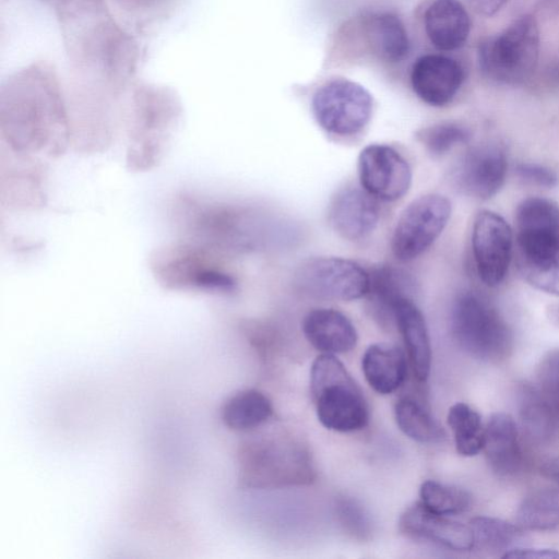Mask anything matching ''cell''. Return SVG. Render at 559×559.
Masks as SVG:
<instances>
[{
	"instance_id": "1",
	"label": "cell",
	"mask_w": 559,
	"mask_h": 559,
	"mask_svg": "<svg viewBox=\"0 0 559 559\" xmlns=\"http://www.w3.org/2000/svg\"><path fill=\"white\" fill-rule=\"evenodd\" d=\"M1 130L10 150L22 158L38 152L60 156L71 141L56 86L32 73L17 78L2 94Z\"/></svg>"
},
{
	"instance_id": "2",
	"label": "cell",
	"mask_w": 559,
	"mask_h": 559,
	"mask_svg": "<svg viewBox=\"0 0 559 559\" xmlns=\"http://www.w3.org/2000/svg\"><path fill=\"white\" fill-rule=\"evenodd\" d=\"M238 465L240 481L253 488L305 485L316 477L307 445L286 432L246 441L239 449Z\"/></svg>"
},
{
	"instance_id": "3",
	"label": "cell",
	"mask_w": 559,
	"mask_h": 559,
	"mask_svg": "<svg viewBox=\"0 0 559 559\" xmlns=\"http://www.w3.org/2000/svg\"><path fill=\"white\" fill-rule=\"evenodd\" d=\"M310 390L318 419L326 429L353 432L368 424L366 399L334 355L321 354L314 359L310 370Z\"/></svg>"
},
{
	"instance_id": "4",
	"label": "cell",
	"mask_w": 559,
	"mask_h": 559,
	"mask_svg": "<svg viewBox=\"0 0 559 559\" xmlns=\"http://www.w3.org/2000/svg\"><path fill=\"white\" fill-rule=\"evenodd\" d=\"M450 328L459 347L476 359L498 361L511 350L512 334L506 321L491 302L473 292L454 299Z\"/></svg>"
},
{
	"instance_id": "5",
	"label": "cell",
	"mask_w": 559,
	"mask_h": 559,
	"mask_svg": "<svg viewBox=\"0 0 559 559\" xmlns=\"http://www.w3.org/2000/svg\"><path fill=\"white\" fill-rule=\"evenodd\" d=\"M538 56V25L530 14L518 17L478 47L481 72L504 84H519L528 79L537 66Z\"/></svg>"
},
{
	"instance_id": "6",
	"label": "cell",
	"mask_w": 559,
	"mask_h": 559,
	"mask_svg": "<svg viewBox=\"0 0 559 559\" xmlns=\"http://www.w3.org/2000/svg\"><path fill=\"white\" fill-rule=\"evenodd\" d=\"M451 216V202L429 193L413 200L401 213L391 238L393 255L402 262L423 254L438 239Z\"/></svg>"
},
{
	"instance_id": "7",
	"label": "cell",
	"mask_w": 559,
	"mask_h": 559,
	"mask_svg": "<svg viewBox=\"0 0 559 559\" xmlns=\"http://www.w3.org/2000/svg\"><path fill=\"white\" fill-rule=\"evenodd\" d=\"M312 111L324 131L337 136H350L368 124L372 114V97L361 85L336 79L316 91Z\"/></svg>"
},
{
	"instance_id": "8",
	"label": "cell",
	"mask_w": 559,
	"mask_h": 559,
	"mask_svg": "<svg viewBox=\"0 0 559 559\" xmlns=\"http://www.w3.org/2000/svg\"><path fill=\"white\" fill-rule=\"evenodd\" d=\"M294 283L304 294L314 298L350 301L367 295L369 273L345 258L318 257L297 267Z\"/></svg>"
},
{
	"instance_id": "9",
	"label": "cell",
	"mask_w": 559,
	"mask_h": 559,
	"mask_svg": "<svg viewBox=\"0 0 559 559\" xmlns=\"http://www.w3.org/2000/svg\"><path fill=\"white\" fill-rule=\"evenodd\" d=\"M357 169L360 187L377 200L396 201L412 185L408 162L388 144L365 146L359 153Z\"/></svg>"
},
{
	"instance_id": "10",
	"label": "cell",
	"mask_w": 559,
	"mask_h": 559,
	"mask_svg": "<svg viewBox=\"0 0 559 559\" xmlns=\"http://www.w3.org/2000/svg\"><path fill=\"white\" fill-rule=\"evenodd\" d=\"M513 235L499 214L483 210L474 221L472 249L479 278L487 286H498L506 277L512 255Z\"/></svg>"
},
{
	"instance_id": "11",
	"label": "cell",
	"mask_w": 559,
	"mask_h": 559,
	"mask_svg": "<svg viewBox=\"0 0 559 559\" xmlns=\"http://www.w3.org/2000/svg\"><path fill=\"white\" fill-rule=\"evenodd\" d=\"M507 174L503 150L492 143L469 148L454 168V180L466 194L487 200L502 187Z\"/></svg>"
},
{
	"instance_id": "12",
	"label": "cell",
	"mask_w": 559,
	"mask_h": 559,
	"mask_svg": "<svg viewBox=\"0 0 559 559\" xmlns=\"http://www.w3.org/2000/svg\"><path fill=\"white\" fill-rule=\"evenodd\" d=\"M516 247L524 280L539 290L559 295V236L518 231Z\"/></svg>"
},
{
	"instance_id": "13",
	"label": "cell",
	"mask_w": 559,
	"mask_h": 559,
	"mask_svg": "<svg viewBox=\"0 0 559 559\" xmlns=\"http://www.w3.org/2000/svg\"><path fill=\"white\" fill-rule=\"evenodd\" d=\"M379 218L377 199L362 188H341L329 203V224L337 235L347 240L358 241L370 236Z\"/></svg>"
},
{
	"instance_id": "14",
	"label": "cell",
	"mask_w": 559,
	"mask_h": 559,
	"mask_svg": "<svg viewBox=\"0 0 559 559\" xmlns=\"http://www.w3.org/2000/svg\"><path fill=\"white\" fill-rule=\"evenodd\" d=\"M399 530L409 538L430 542L455 551H468L474 548L469 525L433 513L420 501L402 513Z\"/></svg>"
},
{
	"instance_id": "15",
	"label": "cell",
	"mask_w": 559,
	"mask_h": 559,
	"mask_svg": "<svg viewBox=\"0 0 559 559\" xmlns=\"http://www.w3.org/2000/svg\"><path fill=\"white\" fill-rule=\"evenodd\" d=\"M464 80L461 64L443 55H425L416 60L411 72V84L424 103L442 107L457 94Z\"/></svg>"
},
{
	"instance_id": "16",
	"label": "cell",
	"mask_w": 559,
	"mask_h": 559,
	"mask_svg": "<svg viewBox=\"0 0 559 559\" xmlns=\"http://www.w3.org/2000/svg\"><path fill=\"white\" fill-rule=\"evenodd\" d=\"M359 40L366 50L386 62H400L409 52V40L402 21L389 12L370 13L358 24Z\"/></svg>"
},
{
	"instance_id": "17",
	"label": "cell",
	"mask_w": 559,
	"mask_h": 559,
	"mask_svg": "<svg viewBox=\"0 0 559 559\" xmlns=\"http://www.w3.org/2000/svg\"><path fill=\"white\" fill-rule=\"evenodd\" d=\"M307 341L322 354H344L357 343V331L353 322L341 311L317 308L309 311L302 321Z\"/></svg>"
},
{
	"instance_id": "18",
	"label": "cell",
	"mask_w": 559,
	"mask_h": 559,
	"mask_svg": "<svg viewBox=\"0 0 559 559\" xmlns=\"http://www.w3.org/2000/svg\"><path fill=\"white\" fill-rule=\"evenodd\" d=\"M426 34L439 50L461 48L471 31L469 15L459 0H433L424 14Z\"/></svg>"
},
{
	"instance_id": "19",
	"label": "cell",
	"mask_w": 559,
	"mask_h": 559,
	"mask_svg": "<svg viewBox=\"0 0 559 559\" xmlns=\"http://www.w3.org/2000/svg\"><path fill=\"white\" fill-rule=\"evenodd\" d=\"M394 323L403 337L415 378L425 382L430 372L431 346L425 318L412 298L394 308Z\"/></svg>"
},
{
	"instance_id": "20",
	"label": "cell",
	"mask_w": 559,
	"mask_h": 559,
	"mask_svg": "<svg viewBox=\"0 0 559 559\" xmlns=\"http://www.w3.org/2000/svg\"><path fill=\"white\" fill-rule=\"evenodd\" d=\"M490 467L499 475L515 474L522 464L518 428L506 413H495L485 427L484 448Z\"/></svg>"
},
{
	"instance_id": "21",
	"label": "cell",
	"mask_w": 559,
	"mask_h": 559,
	"mask_svg": "<svg viewBox=\"0 0 559 559\" xmlns=\"http://www.w3.org/2000/svg\"><path fill=\"white\" fill-rule=\"evenodd\" d=\"M369 273L367 293L371 310L382 323H394V308L405 298H412L414 289L412 277L404 271L391 265H380Z\"/></svg>"
},
{
	"instance_id": "22",
	"label": "cell",
	"mask_w": 559,
	"mask_h": 559,
	"mask_svg": "<svg viewBox=\"0 0 559 559\" xmlns=\"http://www.w3.org/2000/svg\"><path fill=\"white\" fill-rule=\"evenodd\" d=\"M361 367L368 384L380 394H390L397 390L407 373L405 354L388 343L370 345L362 356Z\"/></svg>"
},
{
	"instance_id": "23",
	"label": "cell",
	"mask_w": 559,
	"mask_h": 559,
	"mask_svg": "<svg viewBox=\"0 0 559 559\" xmlns=\"http://www.w3.org/2000/svg\"><path fill=\"white\" fill-rule=\"evenodd\" d=\"M270 400L262 392L242 390L226 400L222 406V420L236 431H248L263 425L272 415Z\"/></svg>"
},
{
	"instance_id": "24",
	"label": "cell",
	"mask_w": 559,
	"mask_h": 559,
	"mask_svg": "<svg viewBox=\"0 0 559 559\" xmlns=\"http://www.w3.org/2000/svg\"><path fill=\"white\" fill-rule=\"evenodd\" d=\"M522 530L551 531L559 527V488H543L530 493L516 511Z\"/></svg>"
},
{
	"instance_id": "25",
	"label": "cell",
	"mask_w": 559,
	"mask_h": 559,
	"mask_svg": "<svg viewBox=\"0 0 559 559\" xmlns=\"http://www.w3.org/2000/svg\"><path fill=\"white\" fill-rule=\"evenodd\" d=\"M394 416L401 431L417 442L432 443L444 437L442 427L430 412L412 397H402L396 402Z\"/></svg>"
},
{
	"instance_id": "26",
	"label": "cell",
	"mask_w": 559,
	"mask_h": 559,
	"mask_svg": "<svg viewBox=\"0 0 559 559\" xmlns=\"http://www.w3.org/2000/svg\"><path fill=\"white\" fill-rule=\"evenodd\" d=\"M447 421L454 437L455 448L463 456H474L484 448L485 427L479 414L465 403L452 405Z\"/></svg>"
},
{
	"instance_id": "27",
	"label": "cell",
	"mask_w": 559,
	"mask_h": 559,
	"mask_svg": "<svg viewBox=\"0 0 559 559\" xmlns=\"http://www.w3.org/2000/svg\"><path fill=\"white\" fill-rule=\"evenodd\" d=\"M469 526L474 537V548L487 554H498L516 547L522 539V528L519 525L488 516H476ZM473 548V549H474Z\"/></svg>"
},
{
	"instance_id": "28",
	"label": "cell",
	"mask_w": 559,
	"mask_h": 559,
	"mask_svg": "<svg viewBox=\"0 0 559 559\" xmlns=\"http://www.w3.org/2000/svg\"><path fill=\"white\" fill-rule=\"evenodd\" d=\"M519 393L520 415L526 431L539 440L552 436L559 420L536 386L523 385Z\"/></svg>"
},
{
	"instance_id": "29",
	"label": "cell",
	"mask_w": 559,
	"mask_h": 559,
	"mask_svg": "<svg viewBox=\"0 0 559 559\" xmlns=\"http://www.w3.org/2000/svg\"><path fill=\"white\" fill-rule=\"evenodd\" d=\"M515 223L518 231L559 236V205L539 197L527 198L516 209Z\"/></svg>"
},
{
	"instance_id": "30",
	"label": "cell",
	"mask_w": 559,
	"mask_h": 559,
	"mask_svg": "<svg viewBox=\"0 0 559 559\" xmlns=\"http://www.w3.org/2000/svg\"><path fill=\"white\" fill-rule=\"evenodd\" d=\"M419 497L428 510L447 516L465 512L471 506V496L465 490L430 479L421 484Z\"/></svg>"
},
{
	"instance_id": "31",
	"label": "cell",
	"mask_w": 559,
	"mask_h": 559,
	"mask_svg": "<svg viewBox=\"0 0 559 559\" xmlns=\"http://www.w3.org/2000/svg\"><path fill=\"white\" fill-rule=\"evenodd\" d=\"M469 138V131L453 121L439 122L417 132L418 141L433 156L447 154L456 145L468 142Z\"/></svg>"
},
{
	"instance_id": "32",
	"label": "cell",
	"mask_w": 559,
	"mask_h": 559,
	"mask_svg": "<svg viewBox=\"0 0 559 559\" xmlns=\"http://www.w3.org/2000/svg\"><path fill=\"white\" fill-rule=\"evenodd\" d=\"M536 389L559 420V349L543 357L537 369Z\"/></svg>"
},
{
	"instance_id": "33",
	"label": "cell",
	"mask_w": 559,
	"mask_h": 559,
	"mask_svg": "<svg viewBox=\"0 0 559 559\" xmlns=\"http://www.w3.org/2000/svg\"><path fill=\"white\" fill-rule=\"evenodd\" d=\"M337 514L342 525L354 537L366 539L371 533L370 520L356 501L352 499H341L337 502Z\"/></svg>"
},
{
	"instance_id": "34",
	"label": "cell",
	"mask_w": 559,
	"mask_h": 559,
	"mask_svg": "<svg viewBox=\"0 0 559 559\" xmlns=\"http://www.w3.org/2000/svg\"><path fill=\"white\" fill-rule=\"evenodd\" d=\"M516 173L521 179L536 186L551 188L557 183L556 174L537 164H520L516 167Z\"/></svg>"
},
{
	"instance_id": "35",
	"label": "cell",
	"mask_w": 559,
	"mask_h": 559,
	"mask_svg": "<svg viewBox=\"0 0 559 559\" xmlns=\"http://www.w3.org/2000/svg\"><path fill=\"white\" fill-rule=\"evenodd\" d=\"M502 558H536V559H558L559 551L548 548H521L514 547L504 552Z\"/></svg>"
},
{
	"instance_id": "36",
	"label": "cell",
	"mask_w": 559,
	"mask_h": 559,
	"mask_svg": "<svg viewBox=\"0 0 559 559\" xmlns=\"http://www.w3.org/2000/svg\"><path fill=\"white\" fill-rule=\"evenodd\" d=\"M540 471L545 477L559 483V457L545 462Z\"/></svg>"
},
{
	"instance_id": "37",
	"label": "cell",
	"mask_w": 559,
	"mask_h": 559,
	"mask_svg": "<svg viewBox=\"0 0 559 559\" xmlns=\"http://www.w3.org/2000/svg\"><path fill=\"white\" fill-rule=\"evenodd\" d=\"M479 9L486 14H491L506 2V0H477Z\"/></svg>"
}]
</instances>
